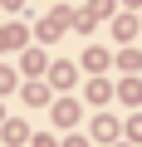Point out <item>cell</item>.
Instances as JSON below:
<instances>
[{"label": "cell", "instance_id": "obj_1", "mask_svg": "<svg viewBox=\"0 0 142 147\" xmlns=\"http://www.w3.org/2000/svg\"><path fill=\"white\" fill-rule=\"evenodd\" d=\"M10 44H20V30H0V49H10Z\"/></svg>", "mask_w": 142, "mask_h": 147}]
</instances>
